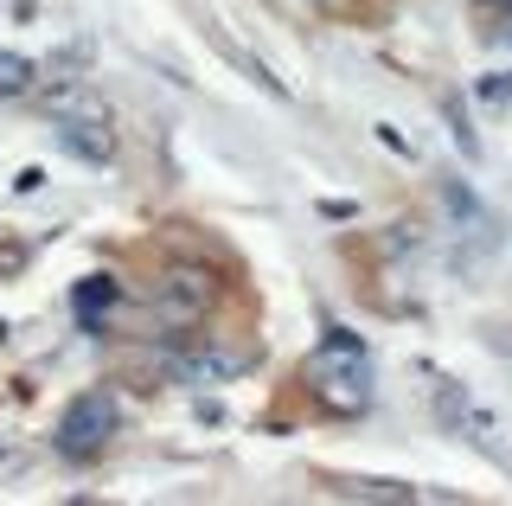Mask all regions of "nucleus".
I'll list each match as a JSON object with an SVG mask.
<instances>
[{
    "label": "nucleus",
    "mask_w": 512,
    "mask_h": 506,
    "mask_svg": "<svg viewBox=\"0 0 512 506\" xmlns=\"http://www.w3.org/2000/svg\"><path fill=\"white\" fill-rule=\"evenodd\" d=\"M308 385H314V398L333 404V410H365L372 404V359H365V346L352 334L333 327L308 359Z\"/></svg>",
    "instance_id": "obj_1"
},
{
    "label": "nucleus",
    "mask_w": 512,
    "mask_h": 506,
    "mask_svg": "<svg viewBox=\"0 0 512 506\" xmlns=\"http://www.w3.org/2000/svg\"><path fill=\"white\" fill-rule=\"evenodd\" d=\"M116 423H122V410L109 391H84L71 410H64V423H58V449L71 455V462H84V455H96L109 436H116Z\"/></svg>",
    "instance_id": "obj_2"
},
{
    "label": "nucleus",
    "mask_w": 512,
    "mask_h": 506,
    "mask_svg": "<svg viewBox=\"0 0 512 506\" xmlns=\"http://www.w3.org/2000/svg\"><path fill=\"white\" fill-rule=\"evenodd\" d=\"M436 404H442V417H448V423H455V430H468V442H474V449H487V455H500V442H493V417H487V410H480V404L468 398V391H455V385H442V391H436Z\"/></svg>",
    "instance_id": "obj_3"
},
{
    "label": "nucleus",
    "mask_w": 512,
    "mask_h": 506,
    "mask_svg": "<svg viewBox=\"0 0 512 506\" xmlns=\"http://www.w3.org/2000/svg\"><path fill=\"white\" fill-rule=\"evenodd\" d=\"M32 84H39V65L20 52H0V97H26Z\"/></svg>",
    "instance_id": "obj_4"
},
{
    "label": "nucleus",
    "mask_w": 512,
    "mask_h": 506,
    "mask_svg": "<svg viewBox=\"0 0 512 506\" xmlns=\"http://www.w3.org/2000/svg\"><path fill=\"white\" fill-rule=\"evenodd\" d=\"M109 302H116V289H109L103 276H96L90 289H77V308H109Z\"/></svg>",
    "instance_id": "obj_5"
},
{
    "label": "nucleus",
    "mask_w": 512,
    "mask_h": 506,
    "mask_svg": "<svg viewBox=\"0 0 512 506\" xmlns=\"http://www.w3.org/2000/svg\"><path fill=\"white\" fill-rule=\"evenodd\" d=\"M480 7H512V0H480Z\"/></svg>",
    "instance_id": "obj_6"
}]
</instances>
